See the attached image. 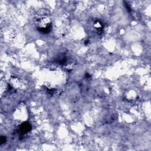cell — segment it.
<instances>
[{
    "mask_svg": "<svg viewBox=\"0 0 151 151\" xmlns=\"http://www.w3.org/2000/svg\"><path fill=\"white\" fill-rule=\"evenodd\" d=\"M35 25L40 31L43 33H47L51 27V21L49 18L42 17L36 19Z\"/></svg>",
    "mask_w": 151,
    "mask_h": 151,
    "instance_id": "6da1fadb",
    "label": "cell"
},
{
    "mask_svg": "<svg viewBox=\"0 0 151 151\" xmlns=\"http://www.w3.org/2000/svg\"><path fill=\"white\" fill-rule=\"evenodd\" d=\"M31 129V125L28 123H24L20 126L19 131L22 134L28 132Z\"/></svg>",
    "mask_w": 151,
    "mask_h": 151,
    "instance_id": "7a4b0ae2",
    "label": "cell"
}]
</instances>
